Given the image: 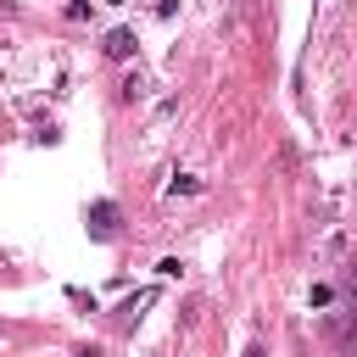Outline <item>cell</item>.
<instances>
[{"instance_id": "cell-1", "label": "cell", "mask_w": 357, "mask_h": 357, "mask_svg": "<svg viewBox=\"0 0 357 357\" xmlns=\"http://www.w3.org/2000/svg\"><path fill=\"white\" fill-rule=\"evenodd\" d=\"M89 234H95V240H112V234H117V206H112V201H95V206H89Z\"/></svg>"}, {"instance_id": "cell-2", "label": "cell", "mask_w": 357, "mask_h": 357, "mask_svg": "<svg viewBox=\"0 0 357 357\" xmlns=\"http://www.w3.org/2000/svg\"><path fill=\"white\" fill-rule=\"evenodd\" d=\"M100 50H106V56H112V61H128V56H134V33H128V28H112V33H106V45H100Z\"/></svg>"}, {"instance_id": "cell-3", "label": "cell", "mask_w": 357, "mask_h": 357, "mask_svg": "<svg viewBox=\"0 0 357 357\" xmlns=\"http://www.w3.org/2000/svg\"><path fill=\"white\" fill-rule=\"evenodd\" d=\"M245 357H268V351H262V346H251V351H245Z\"/></svg>"}]
</instances>
